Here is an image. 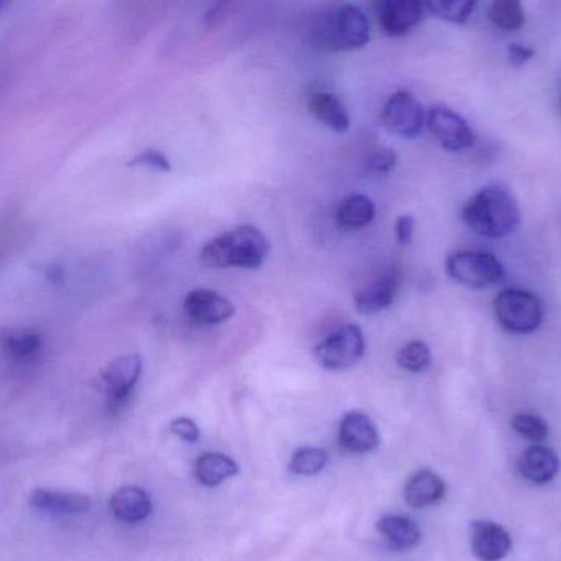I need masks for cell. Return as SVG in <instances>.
<instances>
[{
  "mask_svg": "<svg viewBox=\"0 0 561 561\" xmlns=\"http://www.w3.org/2000/svg\"><path fill=\"white\" fill-rule=\"evenodd\" d=\"M445 270L451 279L471 289H484L506 278L503 263L493 253L480 250H458L450 253Z\"/></svg>",
  "mask_w": 561,
  "mask_h": 561,
  "instance_id": "cell-5",
  "label": "cell"
},
{
  "mask_svg": "<svg viewBox=\"0 0 561 561\" xmlns=\"http://www.w3.org/2000/svg\"><path fill=\"white\" fill-rule=\"evenodd\" d=\"M425 125H427L428 131H431L435 141L444 150L451 151V153L470 150L477 144V135H474L473 128L451 108L442 107V105L431 108Z\"/></svg>",
  "mask_w": 561,
  "mask_h": 561,
  "instance_id": "cell-9",
  "label": "cell"
},
{
  "mask_svg": "<svg viewBox=\"0 0 561 561\" xmlns=\"http://www.w3.org/2000/svg\"><path fill=\"white\" fill-rule=\"evenodd\" d=\"M415 220L412 216L399 217L396 222V240L402 247H408L414 240Z\"/></svg>",
  "mask_w": 561,
  "mask_h": 561,
  "instance_id": "cell-33",
  "label": "cell"
},
{
  "mask_svg": "<svg viewBox=\"0 0 561 561\" xmlns=\"http://www.w3.org/2000/svg\"><path fill=\"white\" fill-rule=\"evenodd\" d=\"M494 316L506 332L529 335L542 325L546 309L542 300L529 290L510 287L497 294L493 302Z\"/></svg>",
  "mask_w": 561,
  "mask_h": 561,
  "instance_id": "cell-4",
  "label": "cell"
},
{
  "mask_svg": "<svg viewBox=\"0 0 561 561\" xmlns=\"http://www.w3.org/2000/svg\"><path fill=\"white\" fill-rule=\"evenodd\" d=\"M310 114L320 124L329 127L335 134H346L350 130V114L346 105L335 92L316 91L307 99Z\"/></svg>",
  "mask_w": 561,
  "mask_h": 561,
  "instance_id": "cell-18",
  "label": "cell"
},
{
  "mask_svg": "<svg viewBox=\"0 0 561 561\" xmlns=\"http://www.w3.org/2000/svg\"><path fill=\"white\" fill-rule=\"evenodd\" d=\"M445 493H447V488H445L444 480L431 470H421L412 474L404 490L405 501L415 510L440 503Z\"/></svg>",
  "mask_w": 561,
  "mask_h": 561,
  "instance_id": "cell-19",
  "label": "cell"
},
{
  "mask_svg": "<svg viewBox=\"0 0 561 561\" xmlns=\"http://www.w3.org/2000/svg\"><path fill=\"white\" fill-rule=\"evenodd\" d=\"M511 427L520 435L533 442H543L549 437V424L540 415L530 412H519L511 419Z\"/></svg>",
  "mask_w": 561,
  "mask_h": 561,
  "instance_id": "cell-28",
  "label": "cell"
},
{
  "mask_svg": "<svg viewBox=\"0 0 561 561\" xmlns=\"http://www.w3.org/2000/svg\"><path fill=\"white\" fill-rule=\"evenodd\" d=\"M270 255V242L256 227L242 226L210 240L201 250L206 268L259 270Z\"/></svg>",
  "mask_w": 561,
  "mask_h": 561,
  "instance_id": "cell-3",
  "label": "cell"
},
{
  "mask_svg": "<svg viewBox=\"0 0 561 561\" xmlns=\"http://www.w3.org/2000/svg\"><path fill=\"white\" fill-rule=\"evenodd\" d=\"M369 39L371 23L365 12L352 3L330 9L309 26L310 45L320 51H355L365 48Z\"/></svg>",
  "mask_w": 561,
  "mask_h": 561,
  "instance_id": "cell-2",
  "label": "cell"
},
{
  "mask_svg": "<svg viewBox=\"0 0 561 561\" xmlns=\"http://www.w3.org/2000/svg\"><path fill=\"white\" fill-rule=\"evenodd\" d=\"M534 56H536V49L530 48V46L520 45V43L507 45V59L514 68H523Z\"/></svg>",
  "mask_w": 561,
  "mask_h": 561,
  "instance_id": "cell-32",
  "label": "cell"
},
{
  "mask_svg": "<svg viewBox=\"0 0 561 561\" xmlns=\"http://www.w3.org/2000/svg\"><path fill=\"white\" fill-rule=\"evenodd\" d=\"M424 0H381L379 23L382 32L392 38L408 35L424 16Z\"/></svg>",
  "mask_w": 561,
  "mask_h": 561,
  "instance_id": "cell-13",
  "label": "cell"
},
{
  "mask_svg": "<svg viewBox=\"0 0 561 561\" xmlns=\"http://www.w3.org/2000/svg\"><path fill=\"white\" fill-rule=\"evenodd\" d=\"M171 432L178 435L181 440L190 442V444H196L201 437L199 427H197L196 422L187 417L174 419V421L171 422Z\"/></svg>",
  "mask_w": 561,
  "mask_h": 561,
  "instance_id": "cell-31",
  "label": "cell"
},
{
  "mask_svg": "<svg viewBox=\"0 0 561 561\" xmlns=\"http://www.w3.org/2000/svg\"><path fill=\"white\" fill-rule=\"evenodd\" d=\"M13 2H15V0H0V12H2V10H5L7 7H9L10 3Z\"/></svg>",
  "mask_w": 561,
  "mask_h": 561,
  "instance_id": "cell-34",
  "label": "cell"
},
{
  "mask_svg": "<svg viewBox=\"0 0 561 561\" xmlns=\"http://www.w3.org/2000/svg\"><path fill=\"white\" fill-rule=\"evenodd\" d=\"M519 473L530 483L546 484L553 481L560 471V458L552 448L534 445L520 455L517 461Z\"/></svg>",
  "mask_w": 561,
  "mask_h": 561,
  "instance_id": "cell-17",
  "label": "cell"
},
{
  "mask_svg": "<svg viewBox=\"0 0 561 561\" xmlns=\"http://www.w3.org/2000/svg\"><path fill=\"white\" fill-rule=\"evenodd\" d=\"M488 19L504 32H519L526 25L523 0H491Z\"/></svg>",
  "mask_w": 561,
  "mask_h": 561,
  "instance_id": "cell-24",
  "label": "cell"
},
{
  "mask_svg": "<svg viewBox=\"0 0 561 561\" xmlns=\"http://www.w3.org/2000/svg\"><path fill=\"white\" fill-rule=\"evenodd\" d=\"M45 340L35 329L0 330V356L13 368H28L43 355Z\"/></svg>",
  "mask_w": 561,
  "mask_h": 561,
  "instance_id": "cell-10",
  "label": "cell"
},
{
  "mask_svg": "<svg viewBox=\"0 0 561 561\" xmlns=\"http://www.w3.org/2000/svg\"><path fill=\"white\" fill-rule=\"evenodd\" d=\"M461 220L477 236L504 239L520 226L519 204L506 187L486 186L465 204Z\"/></svg>",
  "mask_w": 561,
  "mask_h": 561,
  "instance_id": "cell-1",
  "label": "cell"
},
{
  "mask_svg": "<svg viewBox=\"0 0 561 561\" xmlns=\"http://www.w3.org/2000/svg\"><path fill=\"white\" fill-rule=\"evenodd\" d=\"M184 312L199 325H219L236 316V306L216 290L194 289L184 299Z\"/></svg>",
  "mask_w": 561,
  "mask_h": 561,
  "instance_id": "cell-11",
  "label": "cell"
},
{
  "mask_svg": "<svg viewBox=\"0 0 561 561\" xmlns=\"http://www.w3.org/2000/svg\"><path fill=\"white\" fill-rule=\"evenodd\" d=\"M375 203L363 194H352L336 209V224L342 229L358 230L375 220Z\"/></svg>",
  "mask_w": 561,
  "mask_h": 561,
  "instance_id": "cell-22",
  "label": "cell"
},
{
  "mask_svg": "<svg viewBox=\"0 0 561 561\" xmlns=\"http://www.w3.org/2000/svg\"><path fill=\"white\" fill-rule=\"evenodd\" d=\"M30 507L48 516H78L88 513L92 503L84 494L35 490L30 494Z\"/></svg>",
  "mask_w": 561,
  "mask_h": 561,
  "instance_id": "cell-16",
  "label": "cell"
},
{
  "mask_svg": "<svg viewBox=\"0 0 561 561\" xmlns=\"http://www.w3.org/2000/svg\"><path fill=\"white\" fill-rule=\"evenodd\" d=\"M366 342L358 325H346L327 336L313 350L320 366L330 371H343L362 362Z\"/></svg>",
  "mask_w": 561,
  "mask_h": 561,
  "instance_id": "cell-6",
  "label": "cell"
},
{
  "mask_svg": "<svg viewBox=\"0 0 561 561\" xmlns=\"http://www.w3.org/2000/svg\"><path fill=\"white\" fill-rule=\"evenodd\" d=\"M382 125L402 138H415L424 130L427 114L409 91H398L388 99L381 114Z\"/></svg>",
  "mask_w": 561,
  "mask_h": 561,
  "instance_id": "cell-8",
  "label": "cell"
},
{
  "mask_svg": "<svg viewBox=\"0 0 561 561\" xmlns=\"http://www.w3.org/2000/svg\"><path fill=\"white\" fill-rule=\"evenodd\" d=\"M131 168H151V170L163 171L168 173L171 171V161L168 160L167 154L158 150H147L138 154L137 158L128 163Z\"/></svg>",
  "mask_w": 561,
  "mask_h": 561,
  "instance_id": "cell-29",
  "label": "cell"
},
{
  "mask_svg": "<svg viewBox=\"0 0 561 561\" xmlns=\"http://www.w3.org/2000/svg\"><path fill=\"white\" fill-rule=\"evenodd\" d=\"M471 552L480 561H501L513 549L511 534L493 520H474L470 527Z\"/></svg>",
  "mask_w": 561,
  "mask_h": 561,
  "instance_id": "cell-12",
  "label": "cell"
},
{
  "mask_svg": "<svg viewBox=\"0 0 561 561\" xmlns=\"http://www.w3.org/2000/svg\"><path fill=\"white\" fill-rule=\"evenodd\" d=\"M339 442L350 454H369L378 448L379 432L368 415L348 412L340 422Z\"/></svg>",
  "mask_w": 561,
  "mask_h": 561,
  "instance_id": "cell-15",
  "label": "cell"
},
{
  "mask_svg": "<svg viewBox=\"0 0 561 561\" xmlns=\"http://www.w3.org/2000/svg\"><path fill=\"white\" fill-rule=\"evenodd\" d=\"M396 164H398V153L389 148H382L369 158L368 170L373 173L388 174L389 171L394 170Z\"/></svg>",
  "mask_w": 561,
  "mask_h": 561,
  "instance_id": "cell-30",
  "label": "cell"
},
{
  "mask_svg": "<svg viewBox=\"0 0 561 561\" xmlns=\"http://www.w3.org/2000/svg\"><path fill=\"white\" fill-rule=\"evenodd\" d=\"M399 284H401V272L396 266H391L355 294L356 310L365 316H373L388 309L398 296Z\"/></svg>",
  "mask_w": 561,
  "mask_h": 561,
  "instance_id": "cell-14",
  "label": "cell"
},
{
  "mask_svg": "<svg viewBox=\"0 0 561 561\" xmlns=\"http://www.w3.org/2000/svg\"><path fill=\"white\" fill-rule=\"evenodd\" d=\"M111 510L122 523L137 524L151 514V500L141 488L125 486L115 491L111 500Z\"/></svg>",
  "mask_w": 561,
  "mask_h": 561,
  "instance_id": "cell-20",
  "label": "cell"
},
{
  "mask_svg": "<svg viewBox=\"0 0 561 561\" xmlns=\"http://www.w3.org/2000/svg\"><path fill=\"white\" fill-rule=\"evenodd\" d=\"M144 373V359L140 355H125L108 363L102 371L107 408L118 412L127 405Z\"/></svg>",
  "mask_w": 561,
  "mask_h": 561,
  "instance_id": "cell-7",
  "label": "cell"
},
{
  "mask_svg": "<svg viewBox=\"0 0 561 561\" xmlns=\"http://www.w3.org/2000/svg\"><path fill=\"white\" fill-rule=\"evenodd\" d=\"M425 9L454 25H465L473 16L480 0H424Z\"/></svg>",
  "mask_w": 561,
  "mask_h": 561,
  "instance_id": "cell-25",
  "label": "cell"
},
{
  "mask_svg": "<svg viewBox=\"0 0 561 561\" xmlns=\"http://www.w3.org/2000/svg\"><path fill=\"white\" fill-rule=\"evenodd\" d=\"M378 530L389 546L396 550H409L419 546L421 529L414 520L405 516H386L378 523Z\"/></svg>",
  "mask_w": 561,
  "mask_h": 561,
  "instance_id": "cell-21",
  "label": "cell"
},
{
  "mask_svg": "<svg viewBox=\"0 0 561 561\" xmlns=\"http://www.w3.org/2000/svg\"><path fill=\"white\" fill-rule=\"evenodd\" d=\"M432 363V352L427 343L422 340H412L402 346L398 353V365L409 373H422Z\"/></svg>",
  "mask_w": 561,
  "mask_h": 561,
  "instance_id": "cell-27",
  "label": "cell"
},
{
  "mask_svg": "<svg viewBox=\"0 0 561 561\" xmlns=\"http://www.w3.org/2000/svg\"><path fill=\"white\" fill-rule=\"evenodd\" d=\"M329 455L323 448L302 447L294 451L289 468L299 477H313L325 468Z\"/></svg>",
  "mask_w": 561,
  "mask_h": 561,
  "instance_id": "cell-26",
  "label": "cell"
},
{
  "mask_svg": "<svg viewBox=\"0 0 561 561\" xmlns=\"http://www.w3.org/2000/svg\"><path fill=\"white\" fill-rule=\"evenodd\" d=\"M239 473V465L222 454H206L197 460L196 477L204 486H219Z\"/></svg>",
  "mask_w": 561,
  "mask_h": 561,
  "instance_id": "cell-23",
  "label": "cell"
}]
</instances>
